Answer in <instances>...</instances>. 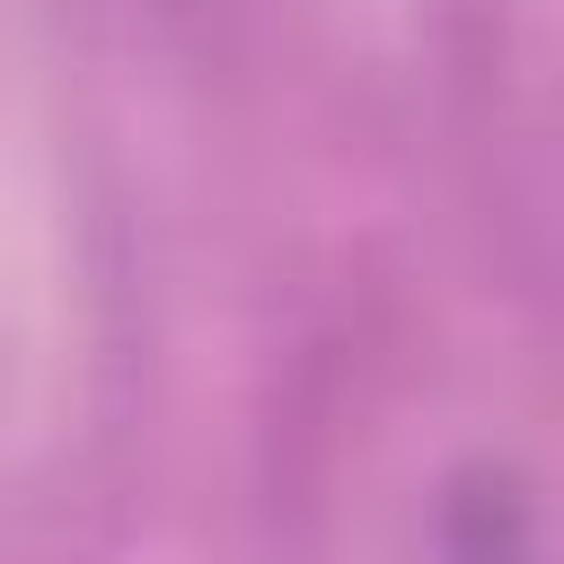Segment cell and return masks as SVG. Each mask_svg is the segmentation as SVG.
Returning <instances> with one entry per match:
<instances>
[{"mask_svg":"<svg viewBox=\"0 0 564 564\" xmlns=\"http://www.w3.org/2000/svg\"><path fill=\"white\" fill-rule=\"evenodd\" d=\"M449 564H538L529 520L502 485H476V494L449 502Z\"/></svg>","mask_w":564,"mask_h":564,"instance_id":"obj_1","label":"cell"}]
</instances>
